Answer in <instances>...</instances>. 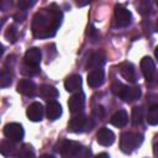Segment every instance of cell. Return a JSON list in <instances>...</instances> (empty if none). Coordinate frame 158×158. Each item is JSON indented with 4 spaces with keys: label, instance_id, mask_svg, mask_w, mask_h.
Listing matches in <instances>:
<instances>
[{
    "label": "cell",
    "instance_id": "obj_1",
    "mask_svg": "<svg viewBox=\"0 0 158 158\" xmlns=\"http://www.w3.org/2000/svg\"><path fill=\"white\" fill-rule=\"evenodd\" d=\"M62 22L60 9L56 4L36 12L32 20V32L36 37L48 38L56 35L57 28Z\"/></svg>",
    "mask_w": 158,
    "mask_h": 158
},
{
    "label": "cell",
    "instance_id": "obj_2",
    "mask_svg": "<svg viewBox=\"0 0 158 158\" xmlns=\"http://www.w3.org/2000/svg\"><path fill=\"white\" fill-rule=\"evenodd\" d=\"M93 127H94L93 118L88 117L83 112L78 115H73V117L68 122V131L74 132V133L86 132V131H90Z\"/></svg>",
    "mask_w": 158,
    "mask_h": 158
},
{
    "label": "cell",
    "instance_id": "obj_3",
    "mask_svg": "<svg viewBox=\"0 0 158 158\" xmlns=\"http://www.w3.org/2000/svg\"><path fill=\"white\" fill-rule=\"evenodd\" d=\"M143 141L142 135L135 132H123L120 137V148L123 153L130 154L132 153Z\"/></svg>",
    "mask_w": 158,
    "mask_h": 158
},
{
    "label": "cell",
    "instance_id": "obj_4",
    "mask_svg": "<svg viewBox=\"0 0 158 158\" xmlns=\"http://www.w3.org/2000/svg\"><path fill=\"white\" fill-rule=\"evenodd\" d=\"M83 152V147L75 141H64L60 146L62 158H79Z\"/></svg>",
    "mask_w": 158,
    "mask_h": 158
},
{
    "label": "cell",
    "instance_id": "obj_5",
    "mask_svg": "<svg viewBox=\"0 0 158 158\" xmlns=\"http://www.w3.org/2000/svg\"><path fill=\"white\" fill-rule=\"evenodd\" d=\"M4 135L7 139L12 141V142H19L23 138V127L21 123H17V122H11V123H7L5 125L4 127Z\"/></svg>",
    "mask_w": 158,
    "mask_h": 158
},
{
    "label": "cell",
    "instance_id": "obj_6",
    "mask_svg": "<svg viewBox=\"0 0 158 158\" xmlns=\"http://www.w3.org/2000/svg\"><path fill=\"white\" fill-rule=\"evenodd\" d=\"M84 104H85V96H84V94L83 93H75L68 100L69 111L73 115L81 114V111L84 109Z\"/></svg>",
    "mask_w": 158,
    "mask_h": 158
},
{
    "label": "cell",
    "instance_id": "obj_7",
    "mask_svg": "<svg viewBox=\"0 0 158 158\" xmlns=\"http://www.w3.org/2000/svg\"><path fill=\"white\" fill-rule=\"evenodd\" d=\"M114 15H115V21H116L117 26H120V27L127 26L131 21V12L126 7H123L122 5H116L115 6Z\"/></svg>",
    "mask_w": 158,
    "mask_h": 158
},
{
    "label": "cell",
    "instance_id": "obj_8",
    "mask_svg": "<svg viewBox=\"0 0 158 158\" xmlns=\"http://www.w3.org/2000/svg\"><path fill=\"white\" fill-rule=\"evenodd\" d=\"M104 80H105V72H104L102 68L90 70L89 74H88V78H86L88 85L90 88H99V86H101Z\"/></svg>",
    "mask_w": 158,
    "mask_h": 158
},
{
    "label": "cell",
    "instance_id": "obj_9",
    "mask_svg": "<svg viewBox=\"0 0 158 158\" xmlns=\"http://www.w3.org/2000/svg\"><path fill=\"white\" fill-rule=\"evenodd\" d=\"M41 57H42V54H41L40 48L32 47V48L26 51L25 57H23V62H25V64H28L32 67H40Z\"/></svg>",
    "mask_w": 158,
    "mask_h": 158
},
{
    "label": "cell",
    "instance_id": "obj_10",
    "mask_svg": "<svg viewBox=\"0 0 158 158\" xmlns=\"http://www.w3.org/2000/svg\"><path fill=\"white\" fill-rule=\"evenodd\" d=\"M43 111H44V109H43L42 104L35 101V102H32V104L27 107L26 115H27V117H28L31 121L38 122V121H41L42 117H43Z\"/></svg>",
    "mask_w": 158,
    "mask_h": 158
},
{
    "label": "cell",
    "instance_id": "obj_11",
    "mask_svg": "<svg viewBox=\"0 0 158 158\" xmlns=\"http://www.w3.org/2000/svg\"><path fill=\"white\" fill-rule=\"evenodd\" d=\"M96 141H98L99 144L107 147V146H111V144L114 143V141H115V135H114V132H112L111 130H109L107 127H101V128L98 131V133H96Z\"/></svg>",
    "mask_w": 158,
    "mask_h": 158
},
{
    "label": "cell",
    "instance_id": "obj_12",
    "mask_svg": "<svg viewBox=\"0 0 158 158\" xmlns=\"http://www.w3.org/2000/svg\"><path fill=\"white\" fill-rule=\"evenodd\" d=\"M118 72L121 74V77L123 79H126L130 83H135L136 81V70L133 64L128 63V62H123L121 64H118Z\"/></svg>",
    "mask_w": 158,
    "mask_h": 158
},
{
    "label": "cell",
    "instance_id": "obj_13",
    "mask_svg": "<svg viewBox=\"0 0 158 158\" xmlns=\"http://www.w3.org/2000/svg\"><path fill=\"white\" fill-rule=\"evenodd\" d=\"M141 70L147 80H152L156 72V64L151 57H143L141 59Z\"/></svg>",
    "mask_w": 158,
    "mask_h": 158
},
{
    "label": "cell",
    "instance_id": "obj_14",
    "mask_svg": "<svg viewBox=\"0 0 158 158\" xmlns=\"http://www.w3.org/2000/svg\"><path fill=\"white\" fill-rule=\"evenodd\" d=\"M46 115H47V118L51 120V121L57 120V118L62 115V106L59 105V102H57L56 100H49V101H47Z\"/></svg>",
    "mask_w": 158,
    "mask_h": 158
},
{
    "label": "cell",
    "instance_id": "obj_15",
    "mask_svg": "<svg viewBox=\"0 0 158 158\" xmlns=\"http://www.w3.org/2000/svg\"><path fill=\"white\" fill-rule=\"evenodd\" d=\"M139 96H141V89H139V86H127L126 85L120 98L123 101H126V102H131V101L137 100Z\"/></svg>",
    "mask_w": 158,
    "mask_h": 158
},
{
    "label": "cell",
    "instance_id": "obj_16",
    "mask_svg": "<svg viewBox=\"0 0 158 158\" xmlns=\"http://www.w3.org/2000/svg\"><path fill=\"white\" fill-rule=\"evenodd\" d=\"M105 63V54L102 52H95L90 56L88 63H86V69H99L104 65Z\"/></svg>",
    "mask_w": 158,
    "mask_h": 158
},
{
    "label": "cell",
    "instance_id": "obj_17",
    "mask_svg": "<svg viewBox=\"0 0 158 158\" xmlns=\"http://www.w3.org/2000/svg\"><path fill=\"white\" fill-rule=\"evenodd\" d=\"M36 90V84L30 79H21L17 84V91L22 95H32Z\"/></svg>",
    "mask_w": 158,
    "mask_h": 158
},
{
    "label": "cell",
    "instance_id": "obj_18",
    "mask_svg": "<svg viewBox=\"0 0 158 158\" xmlns=\"http://www.w3.org/2000/svg\"><path fill=\"white\" fill-rule=\"evenodd\" d=\"M127 120H128V116H127V112L125 110H118L117 112H115L111 118H110V123L114 125L115 127H123L126 123H127Z\"/></svg>",
    "mask_w": 158,
    "mask_h": 158
},
{
    "label": "cell",
    "instance_id": "obj_19",
    "mask_svg": "<svg viewBox=\"0 0 158 158\" xmlns=\"http://www.w3.org/2000/svg\"><path fill=\"white\" fill-rule=\"evenodd\" d=\"M80 86H81V78L80 75H77V74L69 75L64 81V88L67 91H75Z\"/></svg>",
    "mask_w": 158,
    "mask_h": 158
},
{
    "label": "cell",
    "instance_id": "obj_20",
    "mask_svg": "<svg viewBox=\"0 0 158 158\" xmlns=\"http://www.w3.org/2000/svg\"><path fill=\"white\" fill-rule=\"evenodd\" d=\"M38 95L41 98H44V99H54V98H57L59 95V93L53 85L43 84L38 89Z\"/></svg>",
    "mask_w": 158,
    "mask_h": 158
},
{
    "label": "cell",
    "instance_id": "obj_21",
    "mask_svg": "<svg viewBox=\"0 0 158 158\" xmlns=\"http://www.w3.org/2000/svg\"><path fill=\"white\" fill-rule=\"evenodd\" d=\"M146 121L148 122V125L152 126L158 125V104H153L148 107L146 114Z\"/></svg>",
    "mask_w": 158,
    "mask_h": 158
},
{
    "label": "cell",
    "instance_id": "obj_22",
    "mask_svg": "<svg viewBox=\"0 0 158 158\" xmlns=\"http://www.w3.org/2000/svg\"><path fill=\"white\" fill-rule=\"evenodd\" d=\"M0 152H1L2 156H6V157L14 154V152H15V144H14V142L10 141V139L2 141L1 144H0Z\"/></svg>",
    "mask_w": 158,
    "mask_h": 158
},
{
    "label": "cell",
    "instance_id": "obj_23",
    "mask_svg": "<svg viewBox=\"0 0 158 158\" xmlns=\"http://www.w3.org/2000/svg\"><path fill=\"white\" fill-rule=\"evenodd\" d=\"M17 158H35V151H33V147L28 143L23 144L19 153H17Z\"/></svg>",
    "mask_w": 158,
    "mask_h": 158
},
{
    "label": "cell",
    "instance_id": "obj_24",
    "mask_svg": "<svg viewBox=\"0 0 158 158\" xmlns=\"http://www.w3.org/2000/svg\"><path fill=\"white\" fill-rule=\"evenodd\" d=\"M143 121V109L141 106H135L132 109V123L133 126L141 125Z\"/></svg>",
    "mask_w": 158,
    "mask_h": 158
},
{
    "label": "cell",
    "instance_id": "obj_25",
    "mask_svg": "<svg viewBox=\"0 0 158 158\" xmlns=\"http://www.w3.org/2000/svg\"><path fill=\"white\" fill-rule=\"evenodd\" d=\"M38 73H40V67H32L28 64H23L21 67V74L26 77H33V75H37Z\"/></svg>",
    "mask_w": 158,
    "mask_h": 158
},
{
    "label": "cell",
    "instance_id": "obj_26",
    "mask_svg": "<svg viewBox=\"0 0 158 158\" xmlns=\"http://www.w3.org/2000/svg\"><path fill=\"white\" fill-rule=\"evenodd\" d=\"M11 80H12V75L10 74V72L6 69H2L1 75H0V86L1 88L9 86L11 84Z\"/></svg>",
    "mask_w": 158,
    "mask_h": 158
},
{
    "label": "cell",
    "instance_id": "obj_27",
    "mask_svg": "<svg viewBox=\"0 0 158 158\" xmlns=\"http://www.w3.org/2000/svg\"><path fill=\"white\" fill-rule=\"evenodd\" d=\"M4 36H5V38L9 41V42H11V43H14L16 40H17V30H16V27L15 26H9L7 28H6V31H5V33H4Z\"/></svg>",
    "mask_w": 158,
    "mask_h": 158
},
{
    "label": "cell",
    "instance_id": "obj_28",
    "mask_svg": "<svg viewBox=\"0 0 158 158\" xmlns=\"http://www.w3.org/2000/svg\"><path fill=\"white\" fill-rule=\"evenodd\" d=\"M125 86H126L125 84H122V83H120V81H115V83L111 85V90H112V93H114L115 95L121 96V94H122Z\"/></svg>",
    "mask_w": 158,
    "mask_h": 158
},
{
    "label": "cell",
    "instance_id": "obj_29",
    "mask_svg": "<svg viewBox=\"0 0 158 158\" xmlns=\"http://www.w3.org/2000/svg\"><path fill=\"white\" fill-rule=\"evenodd\" d=\"M88 36H89V38H91L93 42H95V41L98 40V37H99L98 31H96V28H95L93 25H90V26L88 27Z\"/></svg>",
    "mask_w": 158,
    "mask_h": 158
},
{
    "label": "cell",
    "instance_id": "obj_30",
    "mask_svg": "<svg viewBox=\"0 0 158 158\" xmlns=\"http://www.w3.org/2000/svg\"><path fill=\"white\" fill-rule=\"evenodd\" d=\"M138 11L142 14V15H146L149 12V2L147 1H142L138 4Z\"/></svg>",
    "mask_w": 158,
    "mask_h": 158
},
{
    "label": "cell",
    "instance_id": "obj_31",
    "mask_svg": "<svg viewBox=\"0 0 158 158\" xmlns=\"http://www.w3.org/2000/svg\"><path fill=\"white\" fill-rule=\"evenodd\" d=\"M19 7L20 9H28V7H31L32 5H35V1H28V0H21V1H19Z\"/></svg>",
    "mask_w": 158,
    "mask_h": 158
},
{
    "label": "cell",
    "instance_id": "obj_32",
    "mask_svg": "<svg viewBox=\"0 0 158 158\" xmlns=\"http://www.w3.org/2000/svg\"><path fill=\"white\" fill-rule=\"evenodd\" d=\"M94 115H95L98 118H102L104 115H105L104 107H102V106H96V107L94 109Z\"/></svg>",
    "mask_w": 158,
    "mask_h": 158
},
{
    "label": "cell",
    "instance_id": "obj_33",
    "mask_svg": "<svg viewBox=\"0 0 158 158\" xmlns=\"http://www.w3.org/2000/svg\"><path fill=\"white\" fill-rule=\"evenodd\" d=\"M90 156H91V151L89 148H83V152L79 158H90Z\"/></svg>",
    "mask_w": 158,
    "mask_h": 158
},
{
    "label": "cell",
    "instance_id": "obj_34",
    "mask_svg": "<svg viewBox=\"0 0 158 158\" xmlns=\"http://www.w3.org/2000/svg\"><path fill=\"white\" fill-rule=\"evenodd\" d=\"M153 156L154 158H158V142H156L153 146Z\"/></svg>",
    "mask_w": 158,
    "mask_h": 158
},
{
    "label": "cell",
    "instance_id": "obj_35",
    "mask_svg": "<svg viewBox=\"0 0 158 158\" xmlns=\"http://www.w3.org/2000/svg\"><path fill=\"white\" fill-rule=\"evenodd\" d=\"M95 158H110V157H109L107 153H100V154H98Z\"/></svg>",
    "mask_w": 158,
    "mask_h": 158
},
{
    "label": "cell",
    "instance_id": "obj_36",
    "mask_svg": "<svg viewBox=\"0 0 158 158\" xmlns=\"http://www.w3.org/2000/svg\"><path fill=\"white\" fill-rule=\"evenodd\" d=\"M40 158H54V157L51 156V154H43V156H41Z\"/></svg>",
    "mask_w": 158,
    "mask_h": 158
},
{
    "label": "cell",
    "instance_id": "obj_37",
    "mask_svg": "<svg viewBox=\"0 0 158 158\" xmlns=\"http://www.w3.org/2000/svg\"><path fill=\"white\" fill-rule=\"evenodd\" d=\"M154 54H156V58L158 59V46L156 47V51H154Z\"/></svg>",
    "mask_w": 158,
    "mask_h": 158
},
{
    "label": "cell",
    "instance_id": "obj_38",
    "mask_svg": "<svg viewBox=\"0 0 158 158\" xmlns=\"http://www.w3.org/2000/svg\"><path fill=\"white\" fill-rule=\"evenodd\" d=\"M156 30L158 31V21H157V26H156Z\"/></svg>",
    "mask_w": 158,
    "mask_h": 158
},
{
    "label": "cell",
    "instance_id": "obj_39",
    "mask_svg": "<svg viewBox=\"0 0 158 158\" xmlns=\"http://www.w3.org/2000/svg\"><path fill=\"white\" fill-rule=\"evenodd\" d=\"M157 80H158V74H157Z\"/></svg>",
    "mask_w": 158,
    "mask_h": 158
},
{
    "label": "cell",
    "instance_id": "obj_40",
    "mask_svg": "<svg viewBox=\"0 0 158 158\" xmlns=\"http://www.w3.org/2000/svg\"><path fill=\"white\" fill-rule=\"evenodd\" d=\"M157 5H158V1H157Z\"/></svg>",
    "mask_w": 158,
    "mask_h": 158
}]
</instances>
